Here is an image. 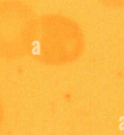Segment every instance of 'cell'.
I'll return each mask as SVG.
<instances>
[{"label": "cell", "mask_w": 124, "mask_h": 135, "mask_svg": "<svg viewBox=\"0 0 124 135\" xmlns=\"http://www.w3.org/2000/svg\"><path fill=\"white\" fill-rule=\"evenodd\" d=\"M3 115H4V111H3V106H2V103L0 100V127L2 125V120H3Z\"/></svg>", "instance_id": "obj_1"}]
</instances>
